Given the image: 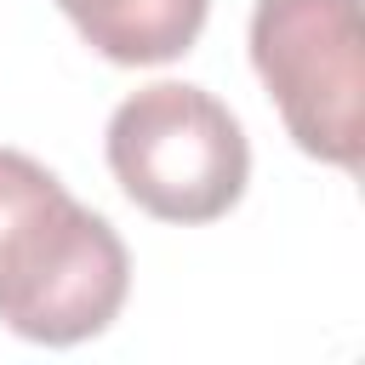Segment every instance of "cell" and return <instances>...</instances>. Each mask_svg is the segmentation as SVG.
Here are the masks:
<instances>
[{
  "label": "cell",
  "instance_id": "2",
  "mask_svg": "<svg viewBox=\"0 0 365 365\" xmlns=\"http://www.w3.org/2000/svg\"><path fill=\"white\" fill-rule=\"evenodd\" d=\"M108 165L120 188L160 222L222 217L251 177L240 120L200 86H143L108 120Z\"/></svg>",
  "mask_w": 365,
  "mask_h": 365
},
{
  "label": "cell",
  "instance_id": "3",
  "mask_svg": "<svg viewBox=\"0 0 365 365\" xmlns=\"http://www.w3.org/2000/svg\"><path fill=\"white\" fill-rule=\"evenodd\" d=\"M251 63L302 154L354 171L365 148L359 0H257Z\"/></svg>",
  "mask_w": 365,
  "mask_h": 365
},
{
  "label": "cell",
  "instance_id": "4",
  "mask_svg": "<svg viewBox=\"0 0 365 365\" xmlns=\"http://www.w3.org/2000/svg\"><path fill=\"white\" fill-rule=\"evenodd\" d=\"M63 17L97 46L108 63H171L182 57L200 29L211 0H57Z\"/></svg>",
  "mask_w": 365,
  "mask_h": 365
},
{
  "label": "cell",
  "instance_id": "1",
  "mask_svg": "<svg viewBox=\"0 0 365 365\" xmlns=\"http://www.w3.org/2000/svg\"><path fill=\"white\" fill-rule=\"evenodd\" d=\"M125 285L120 234L40 160L0 148V319L29 342L68 348L108 331Z\"/></svg>",
  "mask_w": 365,
  "mask_h": 365
}]
</instances>
